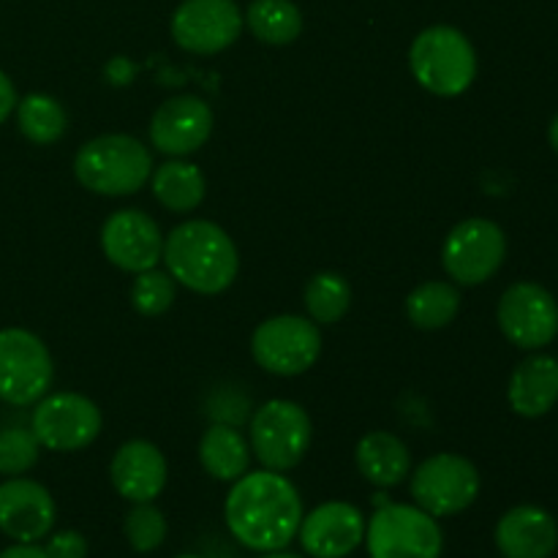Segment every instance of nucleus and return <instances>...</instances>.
Returning a JSON list of instances; mask_svg holds the SVG:
<instances>
[{
	"label": "nucleus",
	"mask_w": 558,
	"mask_h": 558,
	"mask_svg": "<svg viewBox=\"0 0 558 558\" xmlns=\"http://www.w3.org/2000/svg\"><path fill=\"white\" fill-rule=\"evenodd\" d=\"M223 518L243 548L276 554L298 537L303 499L281 472H245L229 490Z\"/></svg>",
	"instance_id": "1"
},
{
	"label": "nucleus",
	"mask_w": 558,
	"mask_h": 558,
	"mask_svg": "<svg viewBox=\"0 0 558 558\" xmlns=\"http://www.w3.org/2000/svg\"><path fill=\"white\" fill-rule=\"evenodd\" d=\"M163 262L174 283L196 294H221L234 283L240 256L234 240L218 223L196 218L163 238Z\"/></svg>",
	"instance_id": "2"
},
{
	"label": "nucleus",
	"mask_w": 558,
	"mask_h": 558,
	"mask_svg": "<svg viewBox=\"0 0 558 558\" xmlns=\"http://www.w3.org/2000/svg\"><path fill=\"white\" fill-rule=\"evenodd\" d=\"M153 156L136 136L104 134L85 142L74 156V178L98 196H131L145 189Z\"/></svg>",
	"instance_id": "3"
},
{
	"label": "nucleus",
	"mask_w": 558,
	"mask_h": 558,
	"mask_svg": "<svg viewBox=\"0 0 558 558\" xmlns=\"http://www.w3.org/2000/svg\"><path fill=\"white\" fill-rule=\"evenodd\" d=\"M409 69L420 87L441 98L461 96L477 76V52L452 25L425 27L409 49Z\"/></svg>",
	"instance_id": "4"
},
{
	"label": "nucleus",
	"mask_w": 558,
	"mask_h": 558,
	"mask_svg": "<svg viewBox=\"0 0 558 558\" xmlns=\"http://www.w3.org/2000/svg\"><path fill=\"white\" fill-rule=\"evenodd\" d=\"M54 381L52 354L31 330H0V401L9 407H36Z\"/></svg>",
	"instance_id": "5"
},
{
	"label": "nucleus",
	"mask_w": 558,
	"mask_h": 558,
	"mask_svg": "<svg viewBox=\"0 0 558 558\" xmlns=\"http://www.w3.org/2000/svg\"><path fill=\"white\" fill-rule=\"evenodd\" d=\"M311 436L314 425L308 412L300 403L283 398L267 401L251 420V450L256 461L270 472L283 474L300 466L311 447Z\"/></svg>",
	"instance_id": "6"
},
{
	"label": "nucleus",
	"mask_w": 558,
	"mask_h": 558,
	"mask_svg": "<svg viewBox=\"0 0 558 558\" xmlns=\"http://www.w3.org/2000/svg\"><path fill=\"white\" fill-rule=\"evenodd\" d=\"M365 545L371 558H439L445 534L417 505H385L365 526Z\"/></svg>",
	"instance_id": "7"
},
{
	"label": "nucleus",
	"mask_w": 558,
	"mask_h": 558,
	"mask_svg": "<svg viewBox=\"0 0 558 558\" xmlns=\"http://www.w3.org/2000/svg\"><path fill=\"white\" fill-rule=\"evenodd\" d=\"M256 365L276 376H300L316 365L322 354V330L316 322L294 314L270 316L251 338Z\"/></svg>",
	"instance_id": "8"
},
{
	"label": "nucleus",
	"mask_w": 558,
	"mask_h": 558,
	"mask_svg": "<svg viewBox=\"0 0 558 558\" xmlns=\"http://www.w3.org/2000/svg\"><path fill=\"white\" fill-rule=\"evenodd\" d=\"M480 496V472L469 458L439 452L412 474V499L434 518H450L469 510Z\"/></svg>",
	"instance_id": "9"
},
{
	"label": "nucleus",
	"mask_w": 558,
	"mask_h": 558,
	"mask_svg": "<svg viewBox=\"0 0 558 558\" xmlns=\"http://www.w3.org/2000/svg\"><path fill=\"white\" fill-rule=\"evenodd\" d=\"M101 409L80 392H52L36 403L31 430L38 445L52 452H76L101 434Z\"/></svg>",
	"instance_id": "10"
},
{
	"label": "nucleus",
	"mask_w": 558,
	"mask_h": 558,
	"mask_svg": "<svg viewBox=\"0 0 558 558\" xmlns=\"http://www.w3.org/2000/svg\"><path fill=\"white\" fill-rule=\"evenodd\" d=\"M507 256V238L488 218H466L445 240L441 265L461 287H480L496 276Z\"/></svg>",
	"instance_id": "11"
},
{
	"label": "nucleus",
	"mask_w": 558,
	"mask_h": 558,
	"mask_svg": "<svg viewBox=\"0 0 558 558\" xmlns=\"http://www.w3.org/2000/svg\"><path fill=\"white\" fill-rule=\"evenodd\" d=\"M507 341L521 349H543L558 336V303L545 287L518 281L501 294L496 311Z\"/></svg>",
	"instance_id": "12"
},
{
	"label": "nucleus",
	"mask_w": 558,
	"mask_h": 558,
	"mask_svg": "<svg viewBox=\"0 0 558 558\" xmlns=\"http://www.w3.org/2000/svg\"><path fill=\"white\" fill-rule=\"evenodd\" d=\"M243 22L234 0H183L172 14V38L191 54H216L238 41Z\"/></svg>",
	"instance_id": "13"
},
{
	"label": "nucleus",
	"mask_w": 558,
	"mask_h": 558,
	"mask_svg": "<svg viewBox=\"0 0 558 558\" xmlns=\"http://www.w3.org/2000/svg\"><path fill=\"white\" fill-rule=\"evenodd\" d=\"M104 256L125 272H145L161 262L163 234L142 210H118L101 227Z\"/></svg>",
	"instance_id": "14"
},
{
	"label": "nucleus",
	"mask_w": 558,
	"mask_h": 558,
	"mask_svg": "<svg viewBox=\"0 0 558 558\" xmlns=\"http://www.w3.org/2000/svg\"><path fill=\"white\" fill-rule=\"evenodd\" d=\"M213 109L199 96H174L150 120V145L163 156L183 158L205 147L213 134Z\"/></svg>",
	"instance_id": "15"
},
{
	"label": "nucleus",
	"mask_w": 558,
	"mask_h": 558,
	"mask_svg": "<svg viewBox=\"0 0 558 558\" xmlns=\"http://www.w3.org/2000/svg\"><path fill=\"white\" fill-rule=\"evenodd\" d=\"M58 518L52 494L36 480L11 477L0 485V532L14 543H38Z\"/></svg>",
	"instance_id": "16"
},
{
	"label": "nucleus",
	"mask_w": 558,
	"mask_h": 558,
	"mask_svg": "<svg viewBox=\"0 0 558 558\" xmlns=\"http://www.w3.org/2000/svg\"><path fill=\"white\" fill-rule=\"evenodd\" d=\"M300 545L314 558H347L365 543V518L349 501H327L303 515Z\"/></svg>",
	"instance_id": "17"
},
{
	"label": "nucleus",
	"mask_w": 558,
	"mask_h": 558,
	"mask_svg": "<svg viewBox=\"0 0 558 558\" xmlns=\"http://www.w3.org/2000/svg\"><path fill=\"white\" fill-rule=\"evenodd\" d=\"M109 477H112L114 490L131 505L140 501H153L167 488V458L153 441L131 439L118 447L109 463Z\"/></svg>",
	"instance_id": "18"
},
{
	"label": "nucleus",
	"mask_w": 558,
	"mask_h": 558,
	"mask_svg": "<svg viewBox=\"0 0 558 558\" xmlns=\"http://www.w3.org/2000/svg\"><path fill=\"white\" fill-rule=\"evenodd\" d=\"M496 548L505 558H550L558 548L554 515L534 505L512 507L496 526Z\"/></svg>",
	"instance_id": "19"
},
{
	"label": "nucleus",
	"mask_w": 558,
	"mask_h": 558,
	"mask_svg": "<svg viewBox=\"0 0 558 558\" xmlns=\"http://www.w3.org/2000/svg\"><path fill=\"white\" fill-rule=\"evenodd\" d=\"M512 412L521 417H543L558 401V360L550 354H534L512 371L507 387Z\"/></svg>",
	"instance_id": "20"
},
{
	"label": "nucleus",
	"mask_w": 558,
	"mask_h": 558,
	"mask_svg": "<svg viewBox=\"0 0 558 558\" xmlns=\"http://www.w3.org/2000/svg\"><path fill=\"white\" fill-rule=\"evenodd\" d=\"M360 474L376 488H396L412 472V452L398 439L396 434L387 430H371L357 441L354 450Z\"/></svg>",
	"instance_id": "21"
},
{
	"label": "nucleus",
	"mask_w": 558,
	"mask_h": 558,
	"mask_svg": "<svg viewBox=\"0 0 558 558\" xmlns=\"http://www.w3.org/2000/svg\"><path fill=\"white\" fill-rule=\"evenodd\" d=\"M199 461L210 477L234 483L248 472L251 447L232 425H210L199 441Z\"/></svg>",
	"instance_id": "22"
},
{
	"label": "nucleus",
	"mask_w": 558,
	"mask_h": 558,
	"mask_svg": "<svg viewBox=\"0 0 558 558\" xmlns=\"http://www.w3.org/2000/svg\"><path fill=\"white\" fill-rule=\"evenodd\" d=\"M153 194L167 210L191 213L202 205L207 191V180L196 163L167 161L150 174Z\"/></svg>",
	"instance_id": "23"
},
{
	"label": "nucleus",
	"mask_w": 558,
	"mask_h": 558,
	"mask_svg": "<svg viewBox=\"0 0 558 558\" xmlns=\"http://www.w3.org/2000/svg\"><path fill=\"white\" fill-rule=\"evenodd\" d=\"M243 20L259 41L272 47H287L303 33V14L292 0H254Z\"/></svg>",
	"instance_id": "24"
},
{
	"label": "nucleus",
	"mask_w": 558,
	"mask_h": 558,
	"mask_svg": "<svg viewBox=\"0 0 558 558\" xmlns=\"http://www.w3.org/2000/svg\"><path fill=\"white\" fill-rule=\"evenodd\" d=\"M461 311V292L447 281H425L407 298V316L420 330H441Z\"/></svg>",
	"instance_id": "25"
},
{
	"label": "nucleus",
	"mask_w": 558,
	"mask_h": 558,
	"mask_svg": "<svg viewBox=\"0 0 558 558\" xmlns=\"http://www.w3.org/2000/svg\"><path fill=\"white\" fill-rule=\"evenodd\" d=\"M14 112L22 136L33 145H54L69 125L65 109L60 107L58 98L47 96V93H31V96L20 98Z\"/></svg>",
	"instance_id": "26"
},
{
	"label": "nucleus",
	"mask_w": 558,
	"mask_h": 558,
	"mask_svg": "<svg viewBox=\"0 0 558 558\" xmlns=\"http://www.w3.org/2000/svg\"><path fill=\"white\" fill-rule=\"evenodd\" d=\"M352 305V287L338 272H316L305 287V308L319 327L336 325Z\"/></svg>",
	"instance_id": "27"
},
{
	"label": "nucleus",
	"mask_w": 558,
	"mask_h": 558,
	"mask_svg": "<svg viewBox=\"0 0 558 558\" xmlns=\"http://www.w3.org/2000/svg\"><path fill=\"white\" fill-rule=\"evenodd\" d=\"M123 534L136 554H153L167 539V518L153 501H140L125 512Z\"/></svg>",
	"instance_id": "28"
},
{
	"label": "nucleus",
	"mask_w": 558,
	"mask_h": 558,
	"mask_svg": "<svg viewBox=\"0 0 558 558\" xmlns=\"http://www.w3.org/2000/svg\"><path fill=\"white\" fill-rule=\"evenodd\" d=\"M129 298L136 314L142 316L167 314L174 303V278L169 276V272L156 270V267L145 272H136Z\"/></svg>",
	"instance_id": "29"
},
{
	"label": "nucleus",
	"mask_w": 558,
	"mask_h": 558,
	"mask_svg": "<svg viewBox=\"0 0 558 558\" xmlns=\"http://www.w3.org/2000/svg\"><path fill=\"white\" fill-rule=\"evenodd\" d=\"M38 439L31 428H5L0 430V474L20 477L31 472L38 463Z\"/></svg>",
	"instance_id": "30"
},
{
	"label": "nucleus",
	"mask_w": 558,
	"mask_h": 558,
	"mask_svg": "<svg viewBox=\"0 0 558 558\" xmlns=\"http://www.w3.org/2000/svg\"><path fill=\"white\" fill-rule=\"evenodd\" d=\"M47 558H87V539L80 532H58L49 537Z\"/></svg>",
	"instance_id": "31"
},
{
	"label": "nucleus",
	"mask_w": 558,
	"mask_h": 558,
	"mask_svg": "<svg viewBox=\"0 0 558 558\" xmlns=\"http://www.w3.org/2000/svg\"><path fill=\"white\" fill-rule=\"evenodd\" d=\"M16 90H14V82L9 80V74L5 71H0V125L9 120V114L16 109Z\"/></svg>",
	"instance_id": "32"
},
{
	"label": "nucleus",
	"mask_w": 558,
	"mask_h": 558,
	"mask_svg": "<svg viewBox=\"0 0 558 558\" xmlns=\"http://www.w3.org/2000/svg\"><path fill=\"white\" fill-rule=\"evenodd\" d=\"M0 558H47V554L36 543H16L11 548H5Z\"/></svg>",
	"instance_id": "33"
},
{
	"label": "nucleus",
	"mask_w": 558,
	"mask_h": 558,
	"mask_svg": "<svg viewBox=\"0 0 558 558\" xmlns=\"http://www.w3.org/2000/svg\"><path fill=\"white\" fill-rule=\"evenodd\" d=\"M548 140H550V147L558 153V114L554 120H550V129H548Z\"/></svg>",
	"instance_id": "34"
},
{
	"label": "nucleus",
	"mask_w": 558,
	"mask_h": 558,
	"mask_svg": "<svg viewBox=\"0 0 558 558\" xmlns=\"http://www.w3.org/2000/svg\"><path fill=\"white\" fill-rule=\"evenodd\" d=\"M262 558H300V556H292V554H281V550H276V554H265Z\"/></svg>",
	"instance_id": "35"
},
{
	"label": "nucleus",
	"mask_w": 558,
	"mask_h": 558,
	"mask_svg": "<svg viewBox=\"0 0 558 558\" xmlns=\"http://www.w3.org/2000/svg\"><path fill=\"white\" fill-rule=\"evenodd\" d=\"M178 558H199V556H178Z\"/></svg>",
	"instance_id": "36"
}]
</instances>
